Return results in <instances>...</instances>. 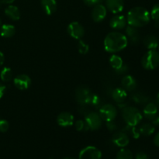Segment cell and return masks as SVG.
Instances as JSON below:
<instances>
[{
    "instance_id": "cell-1",
    "label": "cell",
    "mask_w": 159,
    "mask_h": 159,
    "mask_svg": "<svg viewBox=\"0 0 159 159\" xmlns=\"http://www.w3.org/2000/svg\"><path fill=\"white\" fill-rule=\"evenodd\" d=\"M104 49L109 53L115 54L125 49L128 41L124 34L118 31L110 32L104 39Z\"/></svg>"
},
{
    "instance_id": "cell-2",
    "label": "cell",
    "mask_w": 159,
    "mask_h": 159,
    "mask_svg": "<svg viewBox=\"0 0 159 159\" xmlns=\"http://www.w3.org/2000/svg\"><path fill=\"white\" fill-rule=\"evenodd\" d=\"M126 18L129 26L140 28L148 24L151 20V16L150 12L145 8L137 6L129 11Z\"/></svg>"
},
{
    "instance_id": "cell-3",
    "label": "cell",
    "mask_w": 159,
    "mask_h": 159,
    "mask_svg": "<svg viewBox=\"0 0 159 159\" xmlns=\"http://www.w3.org/2000/svg\"><path fill=\"white\" fill-rule=\"evenodd\" d=\"M122 116L127 125L138 126L143 119V115L138 108L126 106L122 109Z\"/></svg>"
},
{
    "instance_id": "cell-4",
    "label": "cell",
    "mask_w": 159,
    "mask_h": 159,
    "mask_svg": "<svg viewBox=\"0 0 159 159\" xmlns=\"http://www.w3.org/2000/svg\"><path fill=\"white\" fill-rule=\"evenodd\" d=\"M141 65L146 70H154L159 66V52L156 50H148L141 58Z\"/></svg>"
},
{
    "instance_id": "cell-5",
    "label": "cell",
    "mask_w": 159,
    "mask_h": 159,
    "mask_svg": "<svg viewBox=\"0 0 159 159\" xmlns=\"http://www.w3.org/2000/svg\"><path fill=\"white\" fill-rule=\"evenodd\" d=\"M93 93L85 85L77 87L75 92V100L80 106H89L91 102Z\"/></svg>"
},
{
    "instance_id": "cell-6",
    "label": "cell",
    "mask_w": 159,
    "mask_h": 159,
    "mask_svg": "<svg viewBox=\"0 0 159 159\" xmlns=\"http://www.w3.org/2000/svg\"><path fill=\"white\" fill-rule=\"evenodd\" d=\"M85 121L89 127V130H99L102 124V119L100 115L96 112H89L85 115Z\"/></svg>"
},
{
    "instance_id": "cell-7",
    "label": "cell",
    "mask_w": 159,
    "mask_h": 159,
    "mask_svg": "<svg viewBox=\"0 0 159 159\" xmlns=\"http://www.w3.org/2000/svg\"><path fill=\"white\" fill-rule=\"evenodd\" d=\"M99 114L100 115L102 120L106 122L112 121L114 120L115 118L117 116V110H116V107L113 104L107 103L102 106V107L99 109Z\"/></svg>"
},
{
    "instance_id": "cell-8",
    "label": "cell",
    "mask_w": 159,
    "mask_h": 159,
    "mask_svg": "<svg viewBox=\"0 0 159 159\" xmlns=\"http://www.w3.org/2000/svg\"><path fill=\"white\" fill-rule=\"evenodd\" d=\"M67 31L70 37L78 40H81L85 35V29L83 26L77 21L71 22V23H69L67 28Z\"/></svg>"
},
{
    "instance_id": "cell-9",
    "label": "cell",
    "mask_w": 159,
    "mask_h": 159,
    "mask_svg": "<svg viewBox=\"0 0 159 159\" xmlns=\"http://www.w3.org/2000/svg\"><path fill=\"white\" fill-rule=\"evenodd\" d=\"M102 152L96 147L87 146L81 150L79 159H101Z\"/></svg>"
},
{
    "instance_id": "cell-10",
    "label": "cell",
    "mask_w": 159,
    "mask_h": 159,
    "mask_svg": "<svg viewBox=\"0 0 159 159\" xmlns=\"http://www.w3.org/2000/svg\"><path fill=\"white\" fill-rule=\"evenodd\" d=\"M112 142L116 147L122 148L127 147L130 142L129 135L125 133L124 130L116 132L112 137Z\"/></svg>"
},
{
    "instance_id": "cell-11",
    "label": "cell",
    "mask_w": 159,
    "mask_h": 159,
    "mask_svg": "<svg viewBox=\"0 0 159 159\" xmlns=\"http://www.w3.org/2000/svg\"><path fill=\"white\" fill-rule=\"evenodd\" d=\"M107 14V9L106 6L102 5V3H99V4L93 6L91 16L93 21L96 22V23H100L106 18Z\"/></svg>"
},
{
    "instance_id": "cell-12",
    "label": "cell",
    "mask_w": 159,
    "mask_h": 159,
    "mask_svg": "<svg viewBox=\"0 0 159 159\" xmlns=\"http://www.w3.org/2000/svg\"><path fill=\"white\" fill-rule=\"evenodd\" d=\"M13 84L18 89L26 90L30 86L31 79L27 75L20 74L13 79Z\"/></svg>"
},
{
    "instance_id": "cell-13",
    "label": "cell",
    "mask_w": 159,
    "mask_h": 159,
    "mask_svg": "<svg viewBox=\"0 0 159 159\" xmlns=\"http://www.w3.org/2000/svg\"><path fill=\"white\" fill-rule=\"evenodd\" d=\"M125 36L128 43L130 42L132 44H138L141 40V34H140L138 28L134 27V26H128L126 28Z\"/></svg>"
},
{
    "instance_id": "cell-14",
    "label": "cell",
    "mask_w": 159,
    "mask_h": 159,
    "mask_svg": "<svg viewBox=\"0 0 159 159\" xmlns=\"http://www.w3.org/2000/svg\"><path fill=\"white\" fill-rule=\"evenodd\" d=\"M57 123L61 127H71L74 124V116L68 112H62L57 116Z\"/></svg>"
},
{
    "instance_id": "cell-15",
    "label": "cell",
    "mask_w": 159,
    "mask_h": 159,
    "mask_svg": "<svg viewBox=\"0 0 159 159\" xmlns=\"http://www.w3.org/2000/svg\"><path fill=\"white\" fill-rule=\"evenodd\" d=\"M106 8L113 14H118L124 8V0H106Z\"/></svg>"
},
{
    "instance_id": "cell-16",
    "label": "cell",
    "mask_w": 159,
    "mask_h": 159,
    "mask_svg": "<svg viewBox=\"0 0 159 159\" xmlns=\"http://www.w3.org/2000/svg\"><path fill=\"white\" fill-rule=\"evenodd\" d=\"M127 18L124 15H115L110 19V26L112 29L120 30L126 27L127 25Z\"/></svg>"
},
{
    "instance_id": "cell-17",
    "label": "cell",
    "mask_w": 159,
    "mask_h": 159,
    "mask_svg": "<svg viewBox=\"0 0 159 159\" xmlns=\"http://www.w3.org/2000/svg\"><path fill=\"white\" fill-rule=\"evenodd\" d=\"M121 85H122V88L124 89L127 92H132L137 88L138 82L134 76L128 75L123 78L122 81H121Z\"/></svg>"
},
{
    "instance_id": "cell-18",
    "label": "cell",
    "mask_w": 159,
    "mask_h": 159,
    "mask_svg": "<svg viewBox=\"0 0 159 159\" xmlns=\"http://www.w3.org/2000/svg\"><path fill=\"white\" fill-rule=\"evenodd\" d=\"M41 6L43 11L48 16H51L55 12L57 9V1L56 0H40Z\"/></svg>"
},
{
    "instance_id": "cell-19",
    "label": "cell",
    "mask_w": 159,
    "mask_h": 159,
    "mask_svg": "<svg viewBox=\"0 0 159 159\" xmlns=\"http://www.w3.org/2000/svg\"><path fill=\"white\" fill-rule=\"evenodd\" d=\"M111 96L113 100L118 104L124 103L127 97V93L124 89L116 88L112 91Z\"/></svg>"
},
{
    "instance_id": "cell-20",
    "label": "cell",
    "mask_w": 159,
    "mask_h": 159,
    "mask_svg": "<svg viewBox=\"0 0 159 159\" xmlns=\"http://www.w3.org/2000/svg\"><path fill=\"white\" fill-rule=\"evenodd\" d=\"M143 114L147 119L152 120L158 114V106L154 102H148L143 110Z\"/></svg>"
},
{
    "instance_id": "cell-21",
    "label": "cell",
    "mask_w": 159,
    "mask_h": 159,
    "mask_svg": "<svg viewBox=\"0 0 159 159\" xmlns=\"http://www.w3.org/2000/svg\"><path fill=\"white\" fill-rule=\"evenodd\" d=\"M5 14L6 16L9 17L10 20L13 21H17L20 19V11L17 6H13V5H9L5 9Z\"/></svg>"
},
{
    "instance_id": "cell-22",
    "label": "cell",
    "mask_w": 159,
    "mask_h": 159,
    "mask_svg": "<svg viewBox=\"0 0 159 159\" xmlns=\"http://www.w3.org/2000/svg\"><path fill=\"white\" fill-rule=\"evenodd\" d=\"M143 43L146 48H148V50H156V48H158L159 44L158 37H155V35H152V34L146 36L144 38Z\"/></svg>"
},
{
    "instance_id": "cell-23",
    "label": "cell",
    "mask_w": 159,
    "mask_h": 159,
    "mask_svg": "<svg viewBox=\"0 0 159 159\" xmlns=\"http://www.w3.org/2000/svg\"><path fill=\"white\" fill-rule=\"evenodd\" d=\"M16 33V28L12 24H3L0 27V35L2 37L10 38Z\"/></svg>"
},
{
    "instance_id": "cell-24",
    "label": "cell",
    "mask_w": 159,
    "mask_h": 159,
    "mask_svg": "<svg viewBox=\"0 0 159 159\" xmlns=\"http://www.w3.org/2000/svg\"><path fill=\"white\" fill-rule=\"evenodd\" d=\"M140 132V134L143 135V136L148 137L153 134L155 133V126L151 123H144V124H141L140 127L138 128Z\"/></svg>"
},
{
    "instance_id": "cell-25",
    "label": "cell",
    "mask_w": 159,
    "mask_h": 159,
    "mask_svg": "<svg viewBox=\"0 0 159 159\" xmlns=\"http://www.w3.org/2000/svg\"><path fill=\"white\" fill-rule=\"evenodd\" d=\"M110 64L114 70L118 69L124 65V61L122 57L117 54H112L110 57Z\"/></svg>"
},
{
    "instance_id": "cell-26",
    "label": "cell",
    "mask_w": 159,
    "mask_h": 159,
    "mask_svg": "<svg viewBox=\"0 0 159 159\" xmlns=\"http://www.w3.org/2000/svg\"><path fill=\"white\" fill-rule=\"evenodd\" d=\"M132 100L134 102L138 104H144L148 103L149 101V97L148 96H146L145 94L142 93H135L132 95L131 96Z\"/></svg>"
},
{
    "instance_id": "cell-27",
    "label": "cell",
    "mask_w": 159,
    "mask_h": 159,
    "mask_svg": "<svg viewBox=\"0 0 159 159\" xmlns=\"http://www.w3.org/2000/svg\"><path fill=\"white\" fill-rule=\"evenodd\" d=\"M123 130H124L125 133H127L128 135H130L133 138H135V139H138V138H139V137L141 136L139 130L137 128L136 126L127 125L125 128Z\"/></svg>"
},
{
    "instance_id": "cell-28",
    "label": "cell",
    "mask_w": 159,
    "mask_h": 159,
    "mask_svg": "<svg viewBox=\"0 0 159 159\" xmlns=\"http://www.w3.org/2000/svg\"><path fill=\"white\" fill-rule=\"evenodd\" d=\"M0 78L2 82H9L12 78V71L11 68H8V67H4L0 72Z\"/></svg>"
},
{
    "instance_id": "cell-29",
    "label": "cell",
    "mask_w": 159,
    "mask_h": 159,
    "mask_svg": "<svg viewBox=\"0 0 159 159\" xmlns=\"http://www.w3.org/2000/svg\"><path fill=\"white\" fill-rule=\"evenodd\" d=\"M133 154L130 152L129 149L124 148H123L122 149L118 152L117 155H116V159H133Z\"/></svg>"
},
{
    "instance_id": "cell-30",
    "label": "cell",
    "mask_w": 159,
    "mask_h": 159,
    "mask_svg": "<svg viewBox=\"0 0 159 159\" xmlns=\"http://www.w3.org/2000/svg\"><path fill=\"white\" fill-rule=\"evenodd\" d=\"M150 16L151 18L155 22V26H159V3L153 6Z\"/></svg>"
},
{
    "instance_id": "cell-31",
    "label": "cell",
    "mask_w": 159,
    "mask_h": 159,
    "mask_svg": "<svg viewBox=\"0 0 159 159\" xmlns=\"http://www.w3.org/2000/svg\"><path fill=\"white\" fill-rule=\"evenodd\" d=\"M77 48L78 51L81 54H86L89 52V44L85 41L82 40V39L79 40V42L77 43Z\"/></svg>"
},
{
    "instance_id": "cell-32",
    "label": "cell",
    "mask_w": 159,
    "mask_h": 159,
    "mask_svg": "<svg viewBox=\"0 0 159 159\" xmlns=\"http://www.w3.org/2000/svg\"><path fill=\"white\" fill-rule=\"evenodd\" d=\"M75 129L78 131H85V130H89V127L87 126L85 120H77L75 124Z\"/></svg>"
},
{
    "instance_id": "cell-33",
    "label": "cell",
    "mask_w": 159,
    "mask_h": 159,
    "mask_svg": "<svg viewBox=\"0 0 159 159\" xmlns=\"http://www.w3.org/2000/svg\"><path fill=\"white\" fill-rule=\"evenodd\" d=\"M100 102H101L100 97H99L98 95L93 93V96H92L91 102H90L89 106H93V107H98V106L100 104Z\"/></svg>"
},
{
    "instance_id": "cell-34",
    "label": "cell",
    "mask_w": 159,
    "mask_h": 159,
    "mask_svg": "<svg viewBox=\"0 0 159 159\" xmlns=\"http://www.w3.org/2000/svg\"><path fill=\"white\" fill-rule=\"evenodd\" d=\"M9 128V124L6 120H0V132H6Z\"/></svg>"
},
{
    "instance_id": "cell-35",
    "label": "cell",
    "mask_w": 159,
    "mask_h": 159,
    "mask_svg": "<svg viewBox=\"0 0 159 159\" xmlns=\"http://www.w3.org/2000/svg\"><path fill=\"white\" fill-rule=\"evenodd\" d=\"M128 70H129L128 66H127L126 64H124V65H123L120 68H118V69H116V70H114V71H115V72L118 75H124V74H126L127 71H128Z\"/></svg>"
},
{
    "instance_id": "cell-36",
    "label": "cell",
    "mask_w": 159,
    "mask_h": 159,
    "mask_svg": "<svg viewBox=\"0 0 159 159\" xmlns=\"http://www.w3.org/2000/svg\"><path fill=\"white\" fill-rule=\"evenodd\" d=\"M102 2V0H83V2L87 6H90V7H93V6L101 3Z\"/></svg>"
},
{
    "instance_id": "cell-37",
    "label": "cell",
    "mask_w": 159,
    "mask_h": 159,
    "mask_svg": "<svg viewBox=\"0 0 159 159\" xmlns=\"http://www.w3.org/2000/svg\"><path fill=\"white\" fill-rule=\"evenodd\" d=\"M106 123H107V124H106V126H107V129H108L110 131H114V130H116V129H117V125L115 124L114 120L107 121V122Z\"/></svg>"
},
{
    "instance_id": "cell-38",
    "label": "cell",
    "mask_w": 159,
    "mask_h": 159,
    "mask_svg": "<svg viewBox=\"0 0 159 159\" xmlns=\"http://www.w3.org/2000/svg\"><path fill=\"white\" fill-rule=\"evenodd\" d=\"M135 159H149V156L144 152H138L136 155V157H135Z\"/></svg>"
},
{
    "instance_id": "cell-39",
    "label": "cell",
    "mask_w": 159,
    "mask_h": 159,
    "mask_svg": "<svg viewBox=\"0 0 159 159\" xmlns=\"http://www.w3.org/2000/svg\"><path fill=\"white\" fill-rule=\"evenodd\" d=\"M6 89V85H4L2 83L0 82V99H1L2 98V96H4Z\"/></svg>"
},
{
    "instance_id": "cell-40",
    "label": "cell",
    "mask_w": 159,
    "mask_h": 159,
    "mask_svg": "<svg viewBox=\"0 0 159 159\" xmlns=\"http://www.w3.org/2000/svg\"><path fill=\"white\" fill-rule=\"evenodd\" d=\"M152 124H153L154 126H157V127H159V114H157L153 119L152 120Z\"/></svg>"
},
{
    "instance_id": "cell-41",
    "label": "cell",
    "mask_w": 159,
    "mask_h": 159,
    "mask_svg": "<svg viewBox=\"0 0 159 159\" xmlns=\"http://www.w3.org/2000/svg\"><path fill=\"white\" fill-rule=\"evenodd\" d=\"M154 143H155L157 147H159V132L154 138Z\"/></svg>"
},
{
    "instance_id": "cell-42",
    "label": "cell",
    "mask_w": 159,
    "mask_h": 159,
    "mask_svg": "<svg viewBox=\"0 0 159 159\" xmlns=\"http://www.w3.org/2000/svg\"><path fill=\"white\" fill-rule=\"evenodd\" d=\"M4 61H5L4 54H3L2 52H1V51H0V67L3 65V63H4Z\"/></svg>"
},
{
    "instance_id": "cell-43",
    "label": "cell",
    "mask_w": 159,
    "mask_h": 159,
    "mask_svg": "<svg viewBox=\"0 0 159 159\" xmlns=\"http://www.w3.org/2000/svg\"><path fill=\"white\" fill-rule=\"evenodd\" d=\"M2 2L5 3V4H12L15 0H1Z\"/></svg>"
},
{
    "instance_id": "cell-44",
    "label": "cell",
    "mask_w": 159,
    "mask_h": 159,
    "mask_svg": "<svg viewBox=\"0 0 159 159\" xmlns=\"http://www.w3.org/2000/svg\"><path fill=\"white\" fill-rule=\"evenodd\" d=\"M155 100H156V105L158 106V107H159V93H158V94H157L156 99H155Z\"/></svg>"
},
{
    "instance_id": "cell-45",
    "label": "cell",
    "mask_w": 159,
    "mask_h": 159,
    "mask_svg": "<svg viewBox=\"0 0 159 159\" xmlns=\"http://www.w3.org/2000/svg\"><path fill=\"white\" fill-rule=\"evenodd\" d=\"M63 159H75V158H71V157H65V158H64Z\"/></svg>"
},
{
    "instance_id": "cell-46",
    "label": "cell",
    "mask_w": 159,
    "mask_h": 159,
    "mask_svg": "<svg viewBox=\"0 0 159 159\" xmlns=\"http://www.w3.org/2000/svg\"><path fill=\"white\" fill-rule=\"evenodd\" d=\"M2 19L0 18V27H1V26H2Z\"/></svg>"
},
{
    "instance_id": "cell-47",
    "label": "cell",
    "mask_w": 159,
    "mask_h": 159,
    "mask_svg": "<svg viewBox=\"0 0 159 159\" xmlns=\"http://www.w3.org/2000/svg\"><path fill=\"white\" fill-rule=\"evenodd\" d=\"M2 4V1H1V0H0V8H1Z\"/></svg>"
},
{
    "instance_id": "cell-48",
    "label": "cell",
    "mask_w": 159,
    "mask_h": 159,
    "mask_svg": "<svg viewBox=\"0 0 159 159\" xmlns=\"http://www.w3.org/2000/svg\"><path fill=\"white\" fill-rule=\"evenodd\" d=\"M158 48H159V44H158Z\"/></svg>"
},
{
    "instance_id": "cell-49",
    "label": "cell",
    "mask_w": 159,
    "mask_h": 159,
    "mask_svg": "<svg viewBox=\"0 0 159 159\" xmlns=\"http://www.w3.org/2000/svg\"><path fill=\"white\" fill-rule=\"evenodd\" d=\"M50 159H53V158H50Z\"/></svg>"
},
{
    "instance_id": "cell-50",
    "label": "cell",
    "mask_w": 159,
    "mask_h": 159,
    "mask_svg": "<svg viewBox=\"0 0 159 159\" xmlns=\"http://www.w3.org/2000/svg\"></svg>"
}]
</instances>
